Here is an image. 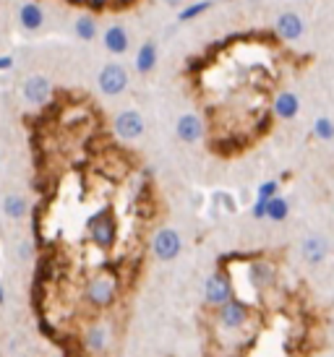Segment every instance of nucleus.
<instances>
[{
	"label": "nucleus",
	"instance_id": "nucleus-1",
	"mask_svg": "<svg viewBox=\"0 0 334 357\" xmlns=\"http://www.w3.org/2000/svg\"><path fill=\"white\" fill-rule=\"evenodd\" d=\"M87 238L92 245H97L99 250H112L118 243V214L115 208L105 204L97 208L87 222Z\"/></svg>",
	"mask_w": 334,
	"mask_h": 357
},
{
	"label": "nucleus",
	"instance_id": "nucleus-2",
	"mask_svg": "<svg viewBox=\"0 0 334 357\" xmlns=\"http://www.w3.org/2000/svg\"><path fill=\"white\" fill-rule=\"evenodd\" d=\"M120 292V282L112 271H99L84 284V300L87 305H92L94 310H108L115 305Z\"/></svg>",
	"mask_w": 334,
	"mask_h": 357
},
{
	"label": "nucleus",
	"instance_id": "nucleus-3",
	"mask_svg": "<svg viewBox=\"0 0 334 357\" xmlns=\"http://www.w3.org/2000/svg\"><path fill=\"white\" fill-rule=\"evenodd\" d=\"M233 298H235V289H233V279L227 274V268H215L204 282V303L217 310Z\"/></svg>",
	"mask_w": 334,
	"mask_h": 357
},
{
	"label": "nucleus",
	"instance_id": "nucleus-4",
	"mask_svg": "<svg viewBox=\"0 0 334 357\" xmlns=\"http://www.w3.org/2000/svg\"><path fill=\"white\" fill-rule=\"evenodd\" d=\"M251 316H254V310H251L246 300L233 298L227 300L225 305L217 307V326L222 331H240L251 321Z\"/></svg>",
	"mask_w": 334,
	"mask_h": 357
},
{
	"label": "nucleus",
	"instance_id": "nucleus-5",
	"mask_svg": "<svg viewBox=\"0 0 334 357\" xmlns=\"http://www.w3.org/2000/svg\"><path fill=\"white\" fill-rule=\"evenodd\" d=\"M183 253V238H180V232L173 227H162L154 232V238H152V256L157 258V261H175L177 256Z\"/></svg>",
	"mask_w": 334,
	"mask_h": 357
},
{
	"label": "nucleus",
	"instance_id": "nucleus-6",
	"mask_svg": "<svg viewBox=\"0 0 334 357\" xmlns=\"http://www.w3.org/2000/svg\"><path fill=\"white\" fill-rule=\"evenodd\" d=\"M97 86L105 97H118L128 89V70L120 63H105L97 73Z\"/></svg>",
	"mask_w": 334,
	"mask_h": 357
},
{
	"label": "nucleus",
	"instance_id": "nucleus-7",
	"mask_svg": "<svg viewBox=\"0 0 334 357\" xmlns=\"http://www.w3.org/2000/svg\"><path fill=\"white\" fill-rule=\"evenodd\" d=\"M144 128H147V123H144V115L138 112V109H120L118 115L112 118V130H115V136L123 141H136L144 136Z\"/></svg>",
	"mask_w": 334,
	"mask_h": 357
},
{
	"label": "nucleus",
	"instance_id": "nucleus-8",
	"mask_svg": "<svg viewBox=\"0 0 334 357\" xmlns=\"http://www.w3.org/2000/svg\"><path fill=\"white\" fill-rule=\"evenodd\" d=\"M21 94H24V100L34 105V107H42V105H48L50 97H52V84H50L48 76H29V79L24 81V86H21Z\"/></svg>",
	"mask_w": 334,
	"mask_h": 357
},
{
	"label": "nucleus",
	"instance_id": "nucleus-9",
	"mask_svg": "<svg viewBox=\"0 0 334 357\" xmlns=\"http://www.w3.org/2000/svg\"><path fill=\"white\" fill-rule=\"evenodd\" d=\"M175 136L183 144H198V141L207 136V126H204V120L198 118V115L186 112V115H180L175 120Z\"/></svg>",
	"mask_w": 334,
	"mask_h": 357
},
{
	"label": "nucleus",
	"instance_id": "nucleus-10",
	"mask_svg": "<svg viewBox=\"0 0 334 357\" xmlns=\"http://www.w3.org/2000/svg\"><path fill=\"white\" fill-rule=\"evenodd\" d=\"M300 256L308 266H321L329 258V240L321 238V235H308L300 243Z\"/></svg>",
	"mask_w": 334,
	"mask_h": 357
},
{
	"label": "nucleus",
	"instance_id": "nucleus-11",
	"mask_svg": "<svg viewBox=\"0 0 334 357\" xmlns=\"http://www.w3.org/2000/svg\"><path fill=\"white\" fill-rule=\"evenodd\" d=\"M275 31L279 40L285 42H298L300 37H303L305 31V24L303 19L298 16V13H293V10H287V13H279L275 21Z\"/></svg>",
	"mask_w": 334,
	"mask_h": 357
},
{
	"label": "nucleus",
	"instance_id": "nucleus-12",
	"mask_svg": "<svg viewBox=\"0 0 334 357\" xmlns=\"http://www.w3.org/2000/svg\"><path fill=\"white\" fill-rule=\"evenodd\" d=\"M272 115L277 120H295L300 115V97L295 91H279L272 102Z\"/></svg>",
	"mask_w": 334,
	"mask_h": 357
},
{
	"label": "nucleus",
	"instance_id": "nucleus-13",
	"mask_svg": "<svg viewBox=\"0 0 334 357\" xmlns=\"http://www.w3.org/2000/svg\"><path fill=\"white\" fill-rule=\"evenodd\" d=\"M102 45H105V50L110 55H126L128 47H131V37H128L126 26H120V24L108 26L102 31Z\"/></svg>",
	"mask_w": 334,
	"mask_h": 357
},
{
	"label": "nucleus",
	"instance_id": "nucleus-14",
	"mask_svg": "<svg viewBox=\"0 0 334 357\" xmlns=\"http://www.w3.org/2000/svg\"><path fill=\"white\" fill-rule=\"evenodd\" d=\"M45 8H42L40 3H34V0H29V3H24L19 8V24L24 31H29V34H34V31H40L42 26H45Z\"/></svg>",
	"mask_w": 334,
	"mask_h": 357
},
{
	"label": "nucleus",
	"instance_id": "nucleus-15",
	"mask_svg": "<svg viewBox=\"0 0 334 357\" xmlns=\"http://www.w3.org/2000/svg\"><path fill=\"white\" fill-rule=\"evenodd\" d=\"M157 63H159V47H157V42L147 40L136 50V70L141 73V76H149L152 70L157 68Z\"/></svg>",
	"mask_w": 334,
	"mask_h": 357
},
{
	"label": "nucleus",
	"instance_id": "nucleus-16",
	"mask_svg": "<svg viewBox=\"0 0 334 357\" xmlns=\"http://www.w3.org/2000/svg\"><path fill=\"white\" fill-rule=\"evenodd\" d=\"M110 344V331L105 324H92V326L84 331V347L89 349V352H94V355H99V352H105Z\"/></svg>",
	"mask_w": 334,
	"mask_h": 357
},
{
	"label": "nucleus",
	"instance_id": "nucleus-17",
	"mask_svg": "<svg viewBox=\"0 0 334 357\" xmlns=\"http://www.w3.org/2000/svg\"><path fill=\"white\" fill-rule=\"evenodd\" d=\"M3 214L8 219H24L27 214H29V201L24 199V196H19V193H8L6 199H3Z\"/></svg>",
	"mask_w": 334,
	"mask_h": 357
},
{
	"label": "nucleus",
	"instance_id": "nucleus-18",
	"mask_svg": "<svg viewBox=\"0 0 334 357\" xmlns=\"http://www.w3.org/2000/svg\"><path fill=\"white\" fill-rule=\"evenodd\" d=\"M215 8V0H196V3H188L183 8L177 10L175 21L177 24H188V21H196L198 16H204L207 10Z\"/></svg>",
	"mask_w": 334,
	"mask_h": 357
},
{
	"label": "nucleus",
	"instance_id": "nucleus-19",
	"mask_svg": "<svg viewBox=\"0 0 334 357\" xmlns=\"http://www.w3.org/2000/svg\"><path fill=\"white\" fill-rule=\"evenodd\" d=\"M73 34H76L81 42L97 40V37H99L97 19H94V16H79V19L73 21Z\"/></svg>",
	"mask_w": 334,
	"mask_h": 357
},
{
	"label": "nucleus",
	"instance_id": "nucleus-20",
	"mask_svg": "<svg viewBox=\"0 0 334 357\" xmlns=\"http://www.w3.org/2000/svg\"><path fill=\"white\" fill-rule=\"evenodd\" d=\"M251 282H254V287H259V289L272 287V284H275V266H272V264H254V266H251Z\"/></svg>",
	"mask_w": 334,
	"mask_h": 357
},
{
	"label": "nucleus",
	"instance_id": "nucleus-21",
	"mask_svg": "<svg viewBox=\"0 0 334 357\" xmlns=\"http://www.w3.org/2000/svg\"><path fill=\"white\" fill-rule=\"evenodd\" d=\"M290 217V204H287L285 196H275L266 204V219L269 222H285Z\"/></svg>",
	"mask_w": 334,
	"mask_h": 357
},
{
	"label": "nucleus",
	"instance_id": "nucleus-22",
	"mask_svg": "<svg viewBox=\"0 0 334 357\" xmlns=\"http://www.w3.org/2000/svg\"><path fill=\"white\" fill-rule=\"evenodd\" d=\"M316 141H334V120L332 118H316L314 120V128H311Z\"/></svg>",
	"mask_w": 334,
	"mask_h": 357
},
{
	"label": "nucleus",
	"instance_id": "nucleus-23",
	"mask_svg": "<svg viewBox=\"0 0 334 357\" xmlns=\"http://www.w3.org/2000/svg\"><path fill=\"white\" fill-rule=\"evenodd\" d=\"M256 196L259 199H275V196H279V180H264V183H259Z\"/></svg>",
	"mask_w": 334,
	"mask_h": 357
},
{
	"label": "nucleus",
	"instance_id": "nucleus-24",
	"mask_svg": "<svg viewBox=\"0 0 334 357\" xmlns=\"http://www.w3.org/2000/svg\"><path fill=\"white\" fill-rule=\"evenodd\" d=\"M266 204H269V199H259V196H256L254 206H251V217L259 219V222L266 219Z\"/></svg>",
	"mask_w": 334,
	"mask_h": 357
},
{
	"label": "nucleus",
	"instance_id": "nucleus-25",
	"mask_svg": "<svg viewBox=\"0 0 334 357\" xmlns=\"http://www.w3.org/2000/svg\"><path fill=\"white\" fill-rule=\"evenodd\" d=\"M10 68H13V58H10V55H0V73Z\"/></svg>",
	"mask_w": 334,
	"mask_h": 357
},
{
	"label": "nucleus",
	"instance_id": "nucleus-26",
	"mask_svg": "<svg viewBox=\"0 0 334 357\" xmlns=\"http://www.w3.org/2000/svg\"><path fill=\"white\" fill-rule=\"evenodd\" d=\"M19 253H21V258H24V261H29V258H31V243H21Z\"/></svg>",
	"mask_w": 334,
	"mask_h": 357
},
{
	"label": "nucleus",
	"instance_id": "nucleus-27",
	"mask_svg": "<svg viewBox=\"0 0 334 357\" xmlns=\"http://www.w3.org/2000/svg\"><path fill=\"white\" fill-rule=\"evenodd\" d=\"M6 303V289H3V284H0V305Z\"/></svg>",
	"mask_w": 334,
	"mask_h": 357
},
{
	"label": "nucleus",
	"instance_id": "nucleus-28",
	"mask_svg": "<svg viewBox=\"0 0 334 357\" xmlns=\"http://www.w3.org/2000/svg\"><path fill=\"white\" fill-rule=\"evenodd\" d=\"M162 3H165V6H173V8H175V6L180 3V0H162Z\"/></svg>",
	"mask_w": 334,
	"mask_h": 357
}]
</instances>
